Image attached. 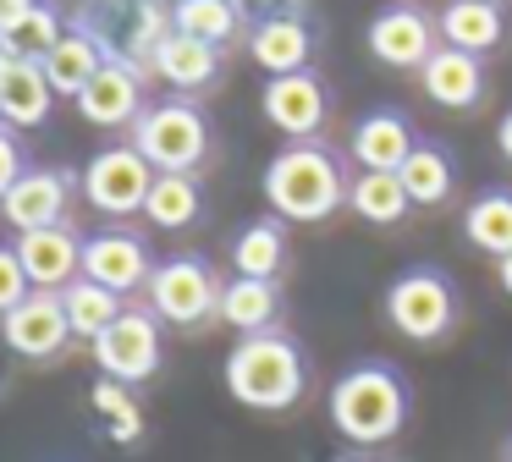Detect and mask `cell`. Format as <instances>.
<instances>
[{
  "label": "cell",
  "instance_id": "6da1fadb",
  "mask_svg": "<svg viewBox=\"0 0 512 462\" xmlns=\"http://www.w3.org/2000/svg\"><path fill=\"white\" fill-rule=\"evenodd\" d=\"M303 385H309V363H303V347L287 330H259V336H243L226 352V391H232V402L254 407V413L298 407Z\"/></svg>",
  "mask_w": 512,
  "mask_h": 462
},
{
  "label": "cell",
  "instance_id": "7a4b0ae2",
  "mask_svg": "<svg viewBox=\"0 0 512 462\" xmlns=\"http://www.w3.org/2000/svg\"><path fill=\"white\" fill-rule=\"evenodd\" d=\"M265 204L276 209V220L292 226H320L347 204V176L325 143H292L265 165Z\"/></svg>",
  "mask_w": 512,
  "mask_h": 462
},
{
  "label": "cell",
  "instance_id": "3957f363",
  "mask_svg": "<svg viewBox=\"0 0 512 462\" xmlns=\"http://www.w3.org/2000/svg\"><path fill=\"white\" fill-rule=\"evenodd\" d=\"M331 424L353 446H386L408 424V385L391 363H353L331 385Z\"/></svg>",
  "mask_w": 512,
  "mask_h": 462
},
{
  "label": "cell",
  "instance_id": "277c9868",
  "mask_svg": "<svg viewBox=\"0 0 512 462\" xmlns=\"http://www.w3.org/2000/svg\"><path fill=\"white\" fill-rule=\"evenodd\" d=\"M133 149L155 165V176H193L210 149V127L188 99H155L133 121Z\"/></svg>",
  "mask_w": 512,
  "mask_h": 462
},
{
  "label": "cell",
  "instance_id": "5b68a950",
  "mask_svg": "<svg viewBox=\"0 0 512 462\" xmlns=\"http://www.w3.org/2000/svg\"><path fill=\"white\" fill-rule=\"evenodd\" d=\"M386 319L397 336L430 347V341L452 336V325H457V286L435 264H413V270H402L386 286Z\"/></svg>",
  "mask_w": 512,
  "mask_h": 462
},
{
  "label": "cell",
  "instance_id": "8992f818",
  "mask_svg": "<svg viewBox=\"0 0 512 462\" xmlns=\"http://www.w3.org/2000/svg\"><path fill=\"white\" fill-rule=\"evenodd\" d=\"M94 363H100L105 380L122 385H144L160 369V319L155 308H122L116 325H105L94 336Z\"/></svg>",
  "mask_w": 512,
  "mask_h": 462
},
{
  "label": "cell",
  "instance_id": "52a82bcc",
  "mask_svg": "<svg viewBox=\"0 0 512 462\" xmlns=\"http://www.w3.org/2000/svg\"><path fill=\"white\" fill-rule=\"evenodd\" d=\"M149 308L166 325H199L221 308V281L204 259L177 253V259L155 264V275H149Z\"/></svg>",
  "mask_w": 512,
  "mask_h": 462
},
{
  "label": "cell",
  "instance_id": "ba28073f",
  "mask_svg": "<svg viewBox=\"0 0 512 462\" xmlns=\"http://www.w3.org/2000/svg\"><path fill=\"white\" fill-rule=\"evenodd\" d=\"M155 187V165L127 143V149H100L83 171V193L100 215H144V198Z\"/></svg>",
  "mask_w": 512,
  "mask_h": 462
},
{
  "label": "cell",
  "instance_id": "9c48e42d",
  "mask_svg": "<svg viewBox=\"0 0 512 462\" xmlns=\"http://www.w3.org/2000/svg\"><path fill=\"white\" fill-rule=\"evenodd\" d=\"M259 105H265V121L281 138H298V143L320 138L325 116H331V94H325V83L309 66H303V72H287V77H270Z\"/></svg>",
  "mask_w": 512,
  "mask_h": 462
},
{
  "label": "cell",
  "instance_id": "30bf717a",
  "mask_svg": "<svg viewBox=\"0 0 512 462\" xmlns=\"http://www.w3.org/2000/svg\"><path fill=\"white\" fill-rule=\"evenodd\" d=\"M0 336L17 358H56L72 341L67 308H61V292H28L17 308L0 314Z\"/></svg>",
  "mask_w": 512,
  "mask_h": 462
},
{
  "label": "cell",
  "instance_id": "8fae6325",
  "mask_svg": "<svg viewBox=\"0 0 512 462\" xmlns=\"http://www.w3.org/2000/svg\"><path fill=\"white\" fill-rule=\"evenodd\" d=\"M83 275L111 286L116 297L138 292V286H149V275H155L149 242L133 237V231H94V237H83Z\"/></svg>",
  "mask_w": 512,
  "mask_h": 462
},
{
  "label": "cell",
  "instance_id": "7c38bea8",
  "mask_svg": "<svg viewBox=\"0 0 512 462\" xmlns=\"http://www.w3.org/2000/svg\"><path fill=\"white\" fill-rule=\"evenodd\" d=\"M17 259L28 270V286L34 292H61L83 275V237L78 226H39V231H23L17 237Z\"/></svg>",
  "mask_w": 512,
  "mask_h": 462
},
{
  "label": "cell",
  "instance_id": "4fadbf2b",
  "mask_svg": "<svg viewBox=\"0 0 512 462\" xmlns=\"http://www.w3.org/2000/svg\"><path fill=\"white\" fill-rule=\"evenodd\" d=\"M67 198H72L67 171H39V165H28L12 182V193L0 198V215L23 237V231H39V226H61L67 220Z\"/></svg>",
  "mask_w": 512,
  "mask_h": 462
},
{
  "label": "cell",
  "instance_id": "5bb4252c",
  "mask_svg": "<svg viewBox=\"0 0 512 462\" xmlns=\"http://www.w3.org/2000/svg\"><path fill=\"white\" fill-rule=\"evenodd\" d=\"M78 110L94 127H133V121L144 116V77H138V66L122 61V55H111V61L94 72V83L78 94Z\"/></svg>",
  "mask_w": 512,
  "mask_h": 462
},
{
  "label": "cell",
  "instance_id": "9a60e30c",
  "mask_svg": "<svg viewBox=\"0 0 512 462\" xmlns=\"http://www.w3.org/2000/svg\"><path fill=\"white\" fill-rule=\"evenodd\" d=\"M435 50V22L424 17L419 6H386L375 22H369V55L391 72H408V66H424Z\"/></svg>",
  "mask_w": 512,
  "mask_h": 462
},
{
  "label": "cell",
  "instance_id": "2e32d148",
  "mask_svg": "<svg viewBox=\"0 0 512 462\" xmlns=\"http://www.w3.org/2000/svg\"><path fill=\"white\" fill-rule=\"evenodd\" d=\"M50 105H56V88H50L45 66L0 50V121L6 127H45Z\"/></svg>",
  "mask_w": 512,
  "mask_h": 462
},
{
  "label": "cell",
  "instance_id": "e0dca14e",
  "mask_svg": "<svg viewBox=\"0 0 512 462\" xmlns=\"http://www.w3.org/2000/svg\"><path fill=\"white\" fill-rule=\"evenodd\" d=\"M419 149V138H413L408 116L402 110H364V116L353 121V138H347V154H353L364 171H402V160Z\"/></svg>",
  "mask_w": 512,
  "mask_h": 462
},
{
  "label": "cell",
  "instance_id": "ac0fdd59",
  "mask_svg": "<svg viewBox=\"0 0 512 462\" xmlns=\"http://www.w3.org/2000/svg\"><path fill=\"white\" fill-rule=\"evenodd\" d=\"M419 77H424V94L446 110H474L479 94H485V66H479V55L452 50V44L430 50V61L419 66Z\"/></svg>",
  "mask_w": 512,
  "mask_h": 462
},
{
  "label": "cell",
  "instance_id": "d6986e66",
  "mask_svg": "<svg viewBox=\"0 0 512 462\" xmlns=\"http://www.w3.org/2000/svg\"><path fill=\"white\" fill-rule=\"evenodd\" d=\"M149 66H155L171 88L193 94V88H210L215 77H221V50H215V44H204V39H193V33L171 28V33H160V39H155Z\"/></svg>",
  "mask_w": 512,
  "mask_h": 462
},
{
  "label": "cell",
  "instance_id": "ffe728a7",
  "mask_svg": "<svg viewBox=\"0 0 512 462\" xmlns=\"http://www.w3.org/2000/svg\"><path fill=\"white\" fill-rule=\"evenodd\" d=\"M276 314H281V292L276 281H254V275H232L221 286V308L215 319L237 330V336H259V330H276Z\"/></svg>",
  "mask_w": 512,
  "mask_h": 462
},
{
  "label": "cell",
  "instance_id": "44dd1931",
  "mask_svg": "<svg viewBox=\"0 0 512 462\" xmlns=\"http://www.w3.org/2000/svg\"><path fill=\"white\" fill-rule=\"evenodd\" d=\"M105 61H111V55H105V44L94 39V33L72 28V33H61L56 50H50L39 66H45V77H50V88H56V94H72V99H78L83 88L94 83V72H100Z\"/></svg>",
  "mask_w": 512,
  "mask_h": 462
},
{
  "label": "cell",
  "instance_id": "7402d4cb",
  "mask_svg": "<svg viewBox=\"0 0 512 462\" xmlns=\"http://www.w3.org/2000/svg\"><path fill=\"white\" fill-rule=\"evenodd\" d=\"M435 28H441V39L452 44V50L485 55V50H496V44H501L507 22H501V0H452Z\"/></svg>",
  "mask_w": 512,
  "mask_h": 462
},
{
  "label": "cell",
  "instance_id": "603a6c76",
  "mask_svg": "<svg viewBox=\"0 0 512 462\" xmlns=\"http://www.w3.org/2000/svg\"><path fill=\"white\" fill-rule=\"evenodd\" d=\"M248 55H254L270 77L303 72V66H309V28H303L298 17H265L248 33Z\"/></svg>",
  "mask_w": 512,
  "mask_h": 462
},
{
  "label": "cell",
  "instance_id": "cb8c5ba5",
  "mask_svg": "<svg viewBox=\"0 0 512 462\" xmlns=\"http://www.w3.org/2000/svg\"><path fill=\"white\" fill-rule=\"evenodd\" d=\"M463 237L474 242L479 253H490V259H507L512 253V187H485V193L468 204Z\"/></svg>",
  "mask_w": 512,
  "mask_h": 462
},
{
  "label": "cell",
  "instance_id": "d4e9b609",
  "mask_svg": "<svg viewBox=\"0 0 512 462\" xmlns=\"http://www.w3.org/2000/svg\"><path fill=\"white\" fill-rule=\"evenodd\" d=\"M347 209L358 220H369V226H397L413 209V198H408L397 171H364L358 182H347Z\"/></svg>",
  "mask_w": 512,
  "mask_h": 462
},
{
  "label": "cell",
  "instance_id": "484cf974",
  "mask_svg": "<svg viewBox=\"0 0 512 462\" xmlns=\"http://www.w3.org/2000/svg\"><path fill=\"white\" fill-rule=\"evenodd\" d=\"M281 264H287V231H281V220H254V226L237 231L232 242V270L237 275H254V281H276Z\"/></svg>",
  "mask_w": 512,
  "mask_h": 462
},
{
  "label": "cell",
  "instance_id": "4316f807",
  "mask_svg": "<svg viewBox=\"0 0 512 462\" xmlns=\"http://www.w3.org/2000/svg\"><path fill=\"white\" fill-rule=\"evenodd\" d=\"M397 176H402V187H408V198H413V204H424V209L446 204V198H452V187H457L452 154H446L441 143H419V149L402 160Z\"/></svg>",
  "mask_w": 512,
  "mask_h": 462
},
{
  "label": "cell",
  "instance_id": "83f0119b",
  "mask_svg": "<svg viewBox=\"0 0 512 462\" xmlns=\"http://www.w3.org/2000/svg\"><path fill=\"white\" fill-rule=\"evenodd\" d=\"M144 215L155 220L160 231H188L193 220L204 215V187L199 176H155L144 198Z\"/></svg>",
  "mask_w": 512,
  "mask_h": 462
},
{
  "label": "cell",
  "instance_id": "f1b7e54d",
  "mask_svg": "<svg viewBox=\"0 0 512 462\" xmlns=\"http://www.w3.org/2000/svg\"><path fill=\"white\" fill-rule=\"evenodd\" d=\"M166 17L177 33H193V39L215 44V50L243 33V6H237V0H177Z\"/></svg>",
  "mask_w": 512,
  "mask_h": 462
},
{
  "label": "cell",
  "instance_id": "f546056e",
  "mask_svg": "<svg viewBox=\"0 0 512 462\" xmlns=\"http://www.w3.org/2000/svg\"><path fill=\"white\" fill-rule=\"evenodd\" d=\"M61 308H67L72 336L94 341L105 325H116V314H122V297H116L111 286H100V281H89V275H78L72 286H61Z\"/></svg>",
  "mask_w": 512,
  "mask_h": 462
},
{
  "label": "cell",
  "instance_id": "4dcf8cb0",
  "mask_svg": "<svg viewBox=\"0 0 512 462\" xmlns=\"http://www.w3.org/2000/svg\"><path fill=\"white\" fill-rule=\"evenodd\" d=\"M61 33H67V28H61V11L45 6V0H34L12 28L0 33V50H6V55H28V61H45V55L56 50Z\"/></svg>",
  "mask_w": 512,
  "mask_h": 462
},
{
  "label": "cell",
  "instance_id": "1f68e13d",
  "mask_svg": "<svg viewBox=\"0 0 512 462\" xmlns=\"http://www.w3.org/2000/svg\"><path fill=\"white\" fill-rule=\"evenodd\" d=\"M94 407L111 418V435L116 440H138L144 418H138V407H133V396H127L122 380H105V374H100V385H94Z\"/></svg>",
  "mask_w": 512,
  "mask_h": 462
},
{
  "label": "cell",
  "instance_id": "d6a6232c",
  "mask_svg": "<svg viewBox=\"0 0 512 462\" xmlns=\"http://www.w3.org/2000/svg\"><path fill=\"white\" fill-rule=\"evenodd\" d=\"M28 292H34V286H28V270H23V259H17V248H0V314L17 308Z\"/></svg>",
  "mask_w": 512,
  "mask_h": 462
},
{
  "label": "cell",
  "instance_id": "836d02e7",
  "mask_svg": "<svg viewBox=\"0 0 512 462\" xmlns=\"http://www.w3.org/2000/svg\"><path fill=\"white\" fill-rule=\"evenodd\" d=\"M23 171H28V165H23V149H17V138H12V132L0 127V198L12 193V182H17Z\"/></svg>",
  "mask_w": 512,
  "mask_h": 462
},
{
  "label": "cell",
  "instance_id": "e575fe53",
  "mask_svg": "<svg viewBox=\"0 0 512 462\" xmlns=\"http://www.w3.org/2000/svg\"><path fill=\"white\" fill-rule=\"evenodd\" d=\"M28 6H34V0H0V33L12 28V22H17V17H23V11H28Z\"/></svg>",
  "mask_w": 512,
  "mask_h": 462
},
{
  "label": "cell",
  "instance_id": "d590c367",
  "mask_svg": "<svg viewBox=\"0 0 512 462\" xmlns=\"http://www.w3.org/2000/svg\"><path fill=\"white\" fill-rule=\"evenodd\" d=\"M496 143H501V154H507V160H512V110H507V116L496 121Z\"/></svg>",
  "mask_w": 512,
  "mask_h": 462
},
{
  "label": "cell",
  "instance_id": "8d00e7d4",
  "mask_svg": "<svg viewBox=\"0 0 512 462\" xmlns=\"http://www.w3.org/2000/svg\"><path fill=\"white\" fill-rule=\"evenodd\" d=\"M496 275H501V292L512 297V253H507V259H496Z\"/></svg>",
  "mask_w": 512,
  "mask_h": 462
},
{
  "label": "cell",
  "instance_id": "74e56055",
  "mask_svg": "<svg viewBox=\"0 0 512 462\" xmlns=\"http://www.w3.org/2000/svg\"><path fill=\"white\" fill-rule=\"evenodd\" d=\"M336 462H358V457H336Z\"/></svg>",
  "mask_w": 512,
  "mask_h": 462
},
{
  "label": "cell",
  "instance_id": "f35d334b",
  "mask_svg": "<svg viewBox=\"0 0 512 462\" xmlns=\"http://www.w3.org/2000/svg\"><path fill=\"white\" fill-rule=\"evenodd\" d=\"M507 462H512V446H507Z\"/></svg>",
  "mask_w": 512,
  "mask_h": 462
}]
</instances>
